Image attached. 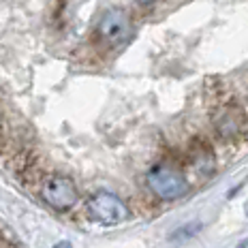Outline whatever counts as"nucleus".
I'll list each match as a JSON object with an SVG mask.
<instances>
[{"instance_id": "f257e3e1", "label": "nucleus", "mask_w": 248, "mask_h": 248, "mask_svg": "<svg viewBox=\"0 0 248 248\" xmlns=\"http://www.w3.org/2000/svg\"><path fill=\"white\" fill-rule=\"evenodd\" d=\"M148 186L158 199L163 201H173L186 195L188 190V182L186 175L180 169L171 167V165H156L152 171L148 173Z\"/></svg>"}, {"instance_id": "f03ea898", "label": "nucleus", "mask_w": 248, "mask_h": 248, "mask_svg": "<svg viewBox=\"0 0 248 248\" xmlns=\"http://www.w3.org/2000/svg\"><path fill=\"white\" fill-rule=\"evenodd\" d=\"M86 210L88 216L101 225H118L128 220V216H131L126 203L109 190H99V193L92 195L86 203Z\"/></svg>"}, {"instance_id": "7ed1b4c3", "label": "nucleus", "mask_w": 248, "mask_h": 248, "mask_svg": "<svg viewBox=\"0 0 248 248\" xmlns=\"http://www.w3.org/2000/svg\"><path fill=\"white\" fill-rule=\"evenodd\" d=\"M133 32V26L128 15L120 9H109L101 15L96 24V34L105 45H120L124 43Z\"/></svg>"}, {"instance_id": "20e7f679", "label": "nucleus", "mask_w": 248, "mask_h": 248, "mask_svg": "<svg viewBox=\"0 0 248 248\" xmlns=\"http://www.w3.org/2000/svg\"><path fill=\"white\" fill-rule=\"evenodd\" d=\"M41 197L54 210H69L77 201V188L66 175H51L41 186Z\"/></svg>"}, {"instance_id": "39448f33", "label": "nucleus", "mask_w": 248, "mask_h": 248, "mask_svg": "<svg viewBox=\"0 0 248 248\" xmlns=\"http://www.w3.org/2000/svg\"><path fill=\"white\" fill-rule=\"evenodd\" d=\"M54 248H73V246H71V242L62 240V242H58V244H54Z\"/></svg>"}, {"instance_id": "423d86ee", "label": "nucleus", "mask_w": 248, "mask_h": 248, "mask_svg": "<svg viewBox=\"0 0 248 248\" xmlns=\"http://www.w3.org/2000/svg\"><path fill=\"white\" fill-rule=\"evenodd\" d=\"M139 4H150V2H154V0H137Z\"/></svg>"}, {"instance_id": "0eeeda50", "label": "nucleus", "mask_w": 248, "mask_h": 248, "mask_svg": "<svg viewBox=\"0 0 248 248\" xmlns=\"http://www.w3.org/2000/svg\"><path fill=\"white\" fill-rule=\"evenodd\" d=\"M240 248H246V242H242V244H240Z\"/></svg>"}]
</instances>
